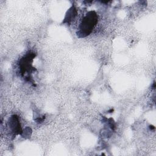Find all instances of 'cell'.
Masks as SVG:
<instances>
[{"label": "cell", "mask_w": 156, "mask_h": 156, "mask_svg": "<svg viewBox=\"0 0 156 156\" xmlns=\"http://www.w3.org/2000/svg\"><path fill=\"white\" fill-rule=\"evenodd\" d=\"M96 15L94 12H90L83 20L80 27V32L82 37H85L90 34L91 29L96 23Z\"/></svg>", "instance_id": "1"}]
</instances>
